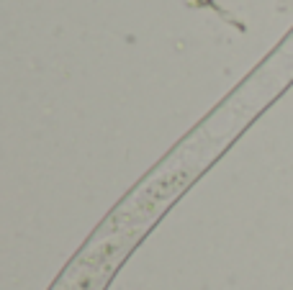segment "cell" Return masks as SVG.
<instances>
[{
  "instance_id": "cell-1",
  "label": "cell",
  "mask_w": 293,
  "mask_h": 290,
  "mask_svg": "<svg viewBox=\"0 0 293 290\" xmlns=\"http://www.w3.org/2000/svg\"><path fill=\"white\" fill-rule=\"evenodd\" d=\"M257 113L260 110L252 100L239 90L224 100L119 200L103 224L87 236L82 249L67 262L49 290H106L134 247L157 224V218H162L172 200L211 167V162L224 154V149Z\"/></svg>"
}]
</instances>
